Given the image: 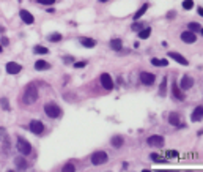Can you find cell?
I'll list each match as a JSON object with an SVG mask.
<instances>
[{
  "label": "cell",
  "mask_w": 203,
  "mask_h": 172,
  "mask_svg": "<svg viewBox=\"0 0 203 172\" xmlns=\"http://www.w3.org/2000/svg\"><path fill=\"white\" fill-rule=\"evenodd\" d=\"M172 92H173V96H175V98H178V100H184V95H183L181 88L176 85V82H173V85H172Z\"/></svg>",
  "instance_id": "17"
},
{
  "label": "cell",
  "mask_w": 203,
  "mask_h": 172,
  "mask_svg": "<svg viewBox=\"0 0 203 172\" xmlns=\"http://www.w3.org/2000/svg\"><path fill=\"white\" fill-rule=\"evenodd\" d=\"M33 52H35V54H41V55H44V54L49 52V49L44 47V46H35V47H33Z\"/></svg>",
  "instance_id": "28"
},
{
  "label": "cell",
  "mask_w": 203,
  "mask_h": 172,
  "mask_svg": "<svg viewBox=\"0 0 203 172\" xmlns=\"http://www.w3.org/2000/svg\"><path fill=\"white\" fill-rule=\"evenodd\" d=\"M62 38H63V36H62V33H57V32H55V33H50V35L47 36V40H49L50 43H58Z\"/></svg>",
  "instance_id": "26"
},
{
  "label": "cell",
  "mask_w": 203,
  "mask_h": 172,
  "mask_svg": "<svg viewBox=\"0 0 203 172\" xmlns=\"http://www.w3.org/2000/svg\"><path fill=\"white\" fill-rule=\"evenodd\" d=\"M168 123L173 125V127H178L181 123V118H180V114H176V112H172L168 115Z\"/></svg>",
  "instance_id": "15"
},
{
  "label": "cell",
  "mask_w": 203,
  "mask_h": 172,
  "mask_svg": "<svg viewBox=\"0 0 203 172\" xmlns=\"http://www.w3.org/2000/svg\"><path fill=\"white\" fill-rule=\"evenodd\" d=\"M148 7H150L148 3H143V5H142V7H140V8L137 10V13H134V19L137 21L139 17H142V16H143V14L146 13V10H148Z\"/></svg>",
  "instance_id": "20"
},
{
  "label": "cell",
  "mask_w": 203,
  "mask_h": 172,
  "mask_svg": "<svg viewBox=\"0 0 203 172\" xmlns=\"http://www.w3.org/2000/svg\"><path fill=\"white\" fill-rule=\"evenodd\" d=\"M165 93H167V78L164 76V79H162V82H161V87H159V95H161V96H165Z\"/></svg>",
  "instance_id": "27"
},
{
  "label": "cell",
  "mask_w": 203,
  "mask_h": 172,
  "mask_svg": "<svg viewBox=\"0 0 203 172\" xmlns=\"http://www.w3.org/2000/svg\"><path fill=\"white\" fill-rule=\"evenodd\" d=\"M38 3H41V5H50V7H52V5L55 3V0H38Z\"/></svg>",
  "instance_id": "34"
},
{
  "label": "cell",
  "mask_w": 203,
  "mask_h": 172,
  "mask_svg": "<svg viewBox=\"0 0 203 172\" xmlns=\"http://www.w3.org/2000/svg\"><path fill=\"white\" fill-rule=\"evenodd\" d=\"M101 85H103L106 90L113 88V81H112L110 74H107V73H103V74H101Z\"/></svg>",
  "instance_id": "7"
},
{
  "label": "cell",
  "mask_w": 203,
  "mask_h": 172,
  "mask_svg": "<svg viewBox=\"0 0 203 172\" xmlns=\"http://www.w3.org/2000/svg\"><path fill=\"white\" fill-rule=\"evenodd\" d=\"M151 63H153L155 66H167L168 60L167 59H156V57H153V59H151Z\"/></svg>",
  "instance_id": "22"
},
{
  "label": "cell",
  "mask_w": 203,
  "mask_h": 172,
  "mask_svg": "<svg viewBox=\"0 0 203 172\" xmlns=\"http://www.w3.org/2000/svg\"><path fill=\"white\" fill-rule=\"evenodd\" d=\"M131 29H132L134 32H139V30H142V29H143V24H142V22H134Z\"/></svg>",
  "instance_id": "31"
},
{
  "label": "cell",
  "mask_w": 203,
  "mask_h": 172,
  "mask_svg": "<svg viewBox=\"0 0 203 172\" xmlns=\"http://www.w3.org/2000/svg\"><path fill=\"white\" fill-rule=\"evenodd\" d=\"M140 81L145 85H153L155 81H156V76L151 74V73H142V74H140Z\"/></svg>",
  "instance_id": "9"
},
{
  "label": "cell",
  "mask_w": 203,
  "mask_h": 172,
  "mask_svg": "<svg viewBox=\"0 0 203 172\" xmlns=\"http://www.w3.org/2000/svg\"><path fill=\"white\" fill-rule=\"evenodd\" d=\"M0 104H2V108H3L5 111H10V104H8L7 98H2V100H0Z\"/></svg>",
  "instance_id": "32"
},
{
  "label": "cell",
  "mask_w": 203,
  "mask_h": 172,
  "mask_svg": "<svg viewBox=\"0 0 203 172\" xmlns=\"http://www.w3.org/2000/svg\"><path fill=\"white\" fill-rule=\"evenodd\" d=\"M167 156L175 158V156H178V152H175V150H168V152H167Z\"/></svg>",
  "instance_id": "37"
},
{
  "label": "cell",
  "mask_w": 203,
  "mask_h": 172,
  "mask_svg": "<svg viewBox=\"0 0 203 172\" xmlns=\"http://www.w3.org/2000/svg\"><path fill=\"white\" fill-rule=\"evenodd\" d=\"M181 40H183V43H186V44H192V43L197 41V35H195L194 32H191V30H186V32L181 33Z\"/></svg>",
  "instance_id": "8"
},
{
  "label": "cell",
  "mask_w": 203,
  "mask_h": 172,
  "mask_svg": "<svg viewBox=\"0 0 203 172\" xmlns=\"http://www.w3.org/2000/svg\"><path fill=\"white\" fill-rule=\"evenodd\" d=\"M148 145H151V147H162L164 145V142H165V139L162 137V136H159V134H153V136H150L148 137Z\"/></svg>",
  "instance_id": "5"
},
{
  "label": "cell",
  "mask_w": 203,
  "mask_h": 172,
  "mask_svg": "<svg viewBox=\"0 0 203 172\" xmlns=\"http://www.w3.org/2000/svg\"><path fill=\"white\" fill-rule=\"evenodd\" d=\"M183 8L184 10H192L194 8V0H184V2H183Z\"/></svg>",
  "instance_id": "30"
},
{
  "label": "cell",
  "mask_w": 203,
  "mask_h": 172,
  "mask_svg": "<svg viewBox=\"0 0 203 172\" xmlns=\"http://www.w3.org/2000/svg\"><path fill=\"white\" fill-rule=\"evenodd\" d=\"M201 117H203V106H197V108L194 109V112H192L191 120H192V122H200Z\"/></svg>",
  "instance_id": "14"
},
{
  "label": "cell",
  "mask_w": 203,
  "mask_h": 172,
  "mask_svg": "<svg viewBox=\"0 0 203 172\" xmlns=\"http://www.w3.org/2000/svg\"><path fill=\"white\" fill-rule=\"evenodd\" d=\"M19 16H21V19H22L25 24H33V22H35V17H33L32 13L27 11V10H21V11H19Z\"/></svg>",
  "instance_id": "12"
},
{
  "label": "cell",
  "mask_w": 203,
  "mask_h": 172,
  "mask_svg": "<svg viewBox=\"0 0 203 172\" xmlns=\"http://www.w3.org/2000/svg\"><path fill=\"white\" fill-rule=\"evenodd\" d=\"M150 158L153 160V161H158V163H164V164L167 163V160H165V158H161V156H159V155H156V153H151V156H150Z\"/></svg>",
  "instance_id": "29"
},
{
  "label": "cell",
  "mask_w": 203,
  "mask_h": 172,
  "mask_svg": "<svg viewBox=\"0 0 203 172\" xmlns=\"http://www.w3.org/2000/svg\"><path fill=\"white\" fill-rule=\"evenodd\" d=\"M107 160H109V156H107V153H106L104 150H98V152H95V153L91 155V164H93V166L106 164Z\"/></svg>",
  "instance_id": "3"
},
{
  "label": "cell",
  "mask_w": 203,
  "mask_h": 172,
  "mask_svg": "<svg viewBox=\"0 0 203 172\" xmlns=\"http://www.w3.org/2000/svg\"><path fill=\"white\" fill-rule=\"evenodd\" d=\"M81 44L84 47H95L96 46V41L93 38H81Z\"/></svg>",
  "instance_id": "21"
},
{
  "label": "cell",
  "mask_w": 203,
  "mask_h": 172,
  "mask_svg": "<svg viewBox=\"0 0 203 172\" xmlns=\"http://www.w3.org/2000/svg\"><path fill=\"white\" fill-rule=\"evenodd\" d=\"M192 87H194V79H192L189 74L183 76L181 84H180V88H181V90H189V88H192Z\"/></svg>",
  "instance_id": "10"
},
{
  "label": "cell",
  "mask_w": 203,
  "mask_h": 172,
  "mask_svg": "<svg viewBox=\"0 0 203 172\" xmlns=\"http://www.w3.org/2000/svg\"><path fill=\"white\" fill-rule=\"evenodd\" d=\"M8 134H7V130L3 128V127H0V141H2L3 137H7Z\"/></svg>",
  "instance_id": "35"
},
{
  "label": "cell",
  "mask_w": 203,
  "mask_h": 172,
  "mask_svg": "<svg viewBox=\"0 0 203 172\" xmlns=\"http://www.w3.org/2000/svg\"><path fill=\"white\" fill-rule=\"evenodd\" d=\"M168 57H170V59H173L175 62H178L180 65H184V66H186V65H189V62H187V60H186V59H184L181 54H178V52H173V51H170V52H168Z\"/></svg>",
  "instance_id": "13"
},
{
  "label": "cell",
  "mask_w": 203,
  "mask_h": 172,
  "mask_svg": "<svg viewBox=\"0 0 203 172\" xmlns=\"http://www.w3.org/2000/svg\"><path fill=\"white\" fill-rule=\"evenodd\" d=\"M14 163H16V167H17L19 170H25V169H27V161H25L24 156H16V158H14Z\"/></svg>",
  "instance_id": "16"
},
{
  "label": "cell",
  "mask_w": 203,
  "mask_h": 172,
  "mask_svg": "<svg viewBox=\"0 0 203 172\" xmlns=\"http://www.w3.org/2000/svg\"><path fill=\"white\" fill-rule=\"evenodd\" d=\"M85 65H87V62H84V60H82V62H76V63H74L76 68H84Z\"/></svg>",
  "instance_id": "36"
},
{
  "label": "cell",
  "mask_w": 203,
  "mask_h": 172,
  "mask_svg": "<svg viewBox=\"0 0 203 172\" xmlns=\"http://www.w3.org/2000/svg\"><path fill=\"white\" fill-rule=\"evenodd\" d=\"M30 131L33 134H41L44 131V123L41 120H32L30 122Z\"/></svg>",
  "instance_id": "6"
},
{
  "label": "cell",
  "mask_w": 203,
  "mask_h": 172,
  "mask_svg": "<svg viewBox=\"0 0 203 172\" xmlns=\"http://www.w3.org/2000/svg\"><path fill=\"white\" fill-rule=\"evenodd\" d=\"M22 100H24V103H25V104H33V103L38 100V88H36L33 84H30L27 88H25Z\"/></svg>",
  "instance_id": "1"
},
{
  "label": "cell",
  "mask_w": 203,
  "mask_h": 172,
  "mask_svg": "<svg viewBox=\"0 0 203 172\" xmlns=\"http://www.w3.org/2000/svg\"><path fill=\"white\" fill-rule=\"evenodd\" d=\"M3 51V47H2V44H0V52H2Z\"/></svg>",
  "instance_id": "41"
},
{
  "label": "cell",
  "mask_w": 203,
  "mask_h": 172,
  "mask_svg": "<svg viewBox=\"0 0 203 172\" xmlns=\"http://www.w3.org/2000/svg\"><path fill=\"white\" fill-rule=\"evenodd\" d=\"M187 27H189V30L191 32H201L203 33V29H201V26H200V24L198 22H191V24H187Z\"/></svg>",
  "instance_id": "23"
},
{
  "label": "cell",
  "mask_w": 203,
  "mask_h": 172,
  "mask_svg": "<svg viewBox=\"0 0 203 172\" xmlns=\"http://www.w3.org/2000/svg\"><path fill=\"white\" fill-rule=\"evenodd\" d=\"M50 68V63H47L46 60H38L35 63V69L36 71H44V69H49Z\"/></svg>",
  "instance_id": "19"
},
{
  "label": "cell",
  "mask_w": 203,
  "mask_h": 172,
  "mask_svg": "<svg viewBox=\"0 0 203 172\" xmlns=\"http://www.w3.org/2000/svg\"><path fill=\"white\" fill-rule=\"evenodd\" d=\"M21 69H22V66L19 63H16V62L7 63V73L8 74H17V73H21Z\"/></svg>",
  "instance_id": "11"
},
{
  "label": "cell",
  "mask_w": 203,
  "mask_h": 172,
  "mask_svg": "<svg viewBox=\"0 0 203 172\" xmlns=\"http://www.w3.org/2000/svg\"><path fill=\"white\" fill-rule=\"evenodd\" d=\"M123 142H124V141H123L120 136H115V137H112V141H110V144L115 147V149H120V147L123 145Z\"/></svg>",
  "instance_id": "25"
},
{
  "label": "cell",
  "mask_w": 203,
  "mask_h": 172,
  "mask_svg": "<svg viewBox=\"0 0 203 172\" xmlns=\"http://www.w3.org/2000/svg\"><path fill=\"white\" fill-rule=\"evenodd\" d=\"M150 35H151V29L150 27H143L142 30H139V38H142V40H146Z\"/></svg>",
  "instance_id": "24"
},
{
  "label": "cell",
  "mask_w": 203,
  "mask_h": 172,
  "mask_svg": "<svg viewBox=\"0 0 203 172\" xmlns=\"http://www.w3.org/2000/svg\"><path fill=\"white\" fill-rule=\"evenodd\" d=\"M72 170H76V167H74V164H66V166H63V172H72Z\"/></svg>",
  "instance_id": "33"
},
{
  "label": "cell",
  "mask_w": 203,
  "mask_h": 172,
  "mask_svg": "<svg viewBox=\"0 0 203 172\" xmlns=\"http://www.w3.org/2000/svg\"><path fill=\"white\" fill-rule=\"evenodd\" d=\"M63 60H65L66 63H71V62H72V57H65Z\"/></svg>",
  "instance_id": "39"
},
{
  "label": "cell",
  "mask_w": 203,
  "mask_h": 172,
  "mask_svg": "<svg viewBox=\"0 0 203 172\" xmlns=\"http://www.w3.org/2000/svg\"><path fill=\"white\" fill-rule=\"evenodd\" d=\"M99 2H101V3H106V2H109V0H99Z\"/></svg>",
  "instance_id": "40"
},
{
  "label": "cell",
  "mask_w": 203,
  "mask_h": 172,
  "mask_svg": "<svg viewBox=\"0 0 203 172\" xmlns=\"http://www.w3.org/2000/svg\"><path fill=\"white\" fill-rule=\"evenodd\" d=\"M197 11H198V14H200V16H203V7H198V8H197Z\"/></svg>",
  "instance_id": "38"
},
{
  "label": "cell",
  "mask_w": 203,
  "mask_h": 172,
  "mask_svg": "<svg viewBox=\"0 0 203 172\" xmlns=\"http://www.w3.org/2000/svg\"><path fill=\"white\" fill-rule=\"evenodd\" d=\"M44 112H46V115L49 118H58L62 115V109L55 103H46L44 104Z\"/></svg>",
  "instance_id": "2"
},
{
  "label": "cell",
  "mask_w": 203,
  "mask_h": 172,
  "mask_svg": "<svg viewBox=\"0 0 203 172\" xmlns=\"http://www.w3.org/2000/svg\"><path fill=\"white\" fill-rule=\"evenodd\" d=\"M110 47L113 49V51H121V49H123V41L120 40V38H113L112 41H110Z\"/></svg>",
  "instance_id": "18"
},
{
  "label": "cell",
  "mask_w": 203,
  "mask_h": 172,
  "mask_svg": "<svg viewBox=\"0 0 203 172\" xmlns=\"http://www.w3.org/2000/svg\"><path fill=\"white\" fill-rule=\"evenodd\" d=\"M17 152L21 155H30L32 153V145L29 141H25L24 137H17Z\"/></svg>",
  "instance_id": "4"
}]
</instances>
